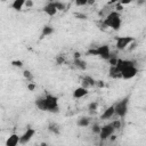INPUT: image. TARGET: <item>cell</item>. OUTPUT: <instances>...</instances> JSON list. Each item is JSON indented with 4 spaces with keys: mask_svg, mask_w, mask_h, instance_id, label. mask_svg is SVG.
I'll use <instances>...</instances> for the list:
<instances>
[{
    "mask_svg": "<svg viewBox=\"0 0 146 146\" xmlns=\"http://www.w3.org/2000/svg\"><path fill=\"white\" fill-rule=\"evenodd\" d=\"M91 131H92L94 133H99V131H100V125H99L98 123H94V124L91 125Z\"/></svg>",
    "mask_w": 146,
    "mask_h": 146,
    "instance_id": "23",
    "label": "cell"
},
{
    "mask_svg": "<svg viewBox=\"0 0 146 146\" xmlns=\"http://www.w3.org/2000/svg\"><path fill=\"white\" fill-rule=\"evenodd\" d=\"M27 89H29L30 91H33V90L35 89V84H34L33 82H29V83H27Z\"/></svg>",
    "mask_w": 146,
    "mask_h": 146,
    "instance_id": "27",
    "label": "cell"
},
{
    "mask_svg": "<svg viewBox=\"0 0 146 146\" xmlns=\"http://www.w3.org/2000/svg\"><path fill=\"white\" fill-rule=\"evenodd\" d=\"M40 146H48V145H47L46 143H41V145H40Z\"/></svg>",
    "mask_w": 146,
    "mask_h": 146,
    "instance_id": "35",
    "label": "cell"
},
{
    "mask_svg": "<svg viewBox=\"0 0 146 146\" xmlns=\"http://www.w3.org/2000/svg\"><path fill=\"white\" fill-rule=\"evenodd\" d=\"M23 75H24V78L27 80V82H32V81H33V74L31 73V71L25 70V71L23 72Z\"/></svg>",
    "mask_w": 146,
    "mask_h": 146,
    "instance_id": "20",
    "label": "cell"
},
{
    "mask_svg": "<svg viewBox=\"0 0 146 146\" xmlns=\"http://www.w3.org/2000/svg\"><path fill=\"white\" fill-rule=\"evenodd\" d=\"M24 6H25V7H27V8H31V7L33 6V1H31V0H27V1H25Z\"/></svg>",
    "mask_w": 146,
    "mask_h": 146,
    "instance_id": "29",
    "label": "cell"
},
{
    "mask_svg": "<svg viewBox=\"0 0 146 146\" xmlns=\"http://www.w3.org/2000/svg\"><path fill=\"white\" fill-rule=\"evenodd\" d=\"M114 115H115V114H114V106L112 105V106L107 107V108L102 113L100 119H102V120H110V119H112Z\"/></svg>",
    "mask_w": 146,
    "mask_h": 146,
    "instance_id": "12",
    "label": "cell"
},
{
    "mask_svg": "<svg viewBox=\"0 0 146 146\" xmlns=\"http://www.w3.org/2000/svg\"><path fill=\"white\" fill-rule=\"evenodd\" d=\"M123 9V6L120 3V2H116V6H115V11H120V10H122Z\"/></svg>",
    "mask_w": 146,
    "mask_h": 146,
    "instance_id": "28",
    "label": "cell"
},
{
    "mask_svg": "<svg viewBox=\"0 0 146 146\" xmlns=\"http://www.w3.org/2000/svg\"><path fill=\"white\" fill-rule=\"evenodd\" d=\"M119 2H120V3L122 5V6H123V5H127V3H130L131 1H130V0H123V1H119Z\"/></svg>",
    "mask_w": 146,
    "mask_h": 146,
    "instance_id": "31",
    "label": "cell"
},
{
    "mask_svg": "<svg viewBox=\"0 0 146 146\" xmlns=\"http://www.w3.org/2000/svg\"><path fill=\"white\" fill-rule=\"evenodd\" d=\"M73 65H74L76 68L82 70V71H84V70L87 68V62H86V60H83L82 58L74 59V60H73Z\"/></svg>",
    "mask_w": 146,
    "mask_h": 146,
    "instance_id": "15",
    "label": "cell"
},
{
    "mask_svg": "<svg viewBox=\"0 0 146 146\" xmlns=\"http://www.w3.org/2000/svg\"><path fill=\"white\" fill-rule=\"evenodd\" d=\"M34 133H35V130H34V129L27 128V130H26L22 136H19V144H22V145L27 144V143L33 138Z\"/></svg>",
    "mask_w": 146,
    "mask_h": 146,
    "instance_id": "8",
    "label": "cell"
},
{
    "mask_svg": "<svg viewBox=\"0 0 146 146\" xmlns=\"http://www.w3.org/2000/svg\"><path fill=\"white\" fill-rule=\"evenodd\" d=\"M114 128L112 127V124L111 123H108V124H105V125H103V127H100V131H99V137H100V139L102 140H105V139H108L111 136H113V133H114Z\"/></svg>",
    "mask_w": 146,
    "mask_h": 146,
    "instance_id": "7",
    "label": "cell"
},
{
    "mask_svg": "<svg viewBox=\"0 0 146 146\" xmlns=\"http://www.w3.org/2000/svg\"><path fill=\"white\" fill-rule=\"evenodd\" d=\"M64 62H65V58H64L63 56H60V55H59V56H57V57H56V63H57L58 65L63 64Z\"/></svg>",
    "mask_w": 146,
    "mask_h": 146,
    "instance_id": "26",
    "label": "cell"
},
{
    "mask_svg": "<svg viewBox=\"0 0 146 146\" xmlns=\"http://www.w3.org/2000/svg\"><path fill=\"white\" fill-rule=\"evenodd\" d=\"M114 106V114L117 115L119 117H124L125 114L128 113V106H129V98L125 97L121 100H119Z\"/></svg>",
    "mask_w": 146,
    "mask_h": 146,
    "instance_id": "4",
    "label": "cell"
},
{
    "mask_svg": "<svg viewBox=\"0 0 146 146\" xmlns=\"http://www.w3.org/2000/svg\"><path fill=\"white\" fill-rule=\"evenodd\" d=\"M43 11H44L48 16H55L58 10H57V8H56V6H55V2H54V1H49V2H47V3L44 5Z\"/></svg>",
    "mask_w": 146,
    "mask_h": 146,
    "instance_id": "9",
    "label": "cell"
},
{
    "mask_svg": "<svg viewBox=\"0 0 146 146\" xmlns=\"http://www.w3.org/2000/svg\"><path fill=\"white\" fill-rule=\"evenodd\" d=\"M111 124H112V127L114 128V130H117V129H120V128H121V122H120V120L112 121V122H111Z\"/></svg>",
    "mask_w": 146,
    "mask_h": 146,
    "instance_id": "25",
    "label": "cell"
},
{
    "mask_svg": "<svg viewBox=\"0 0 146 146\" xmlns=\"http://www.w3.org/2000/svg\"><path fill=\"white\" fill-rule=\"evenodd\" d=\"M96 84L98 87H104V81H96Z\"/></svg>",
    "mask_w": 146,
    "mask_h": 146,
    "instance_id": "33",
    "label": "cell"
},
{
    "mask_svg": "<svg viewBox=\"0 0 146 146\" xmlns=\"http://www.w3.org/2000/svg\"><path fill=\"white\" fill-rule=\"evenodd\" d=\"M104 25L106 27H111L112 30L114 31H119L120 27H121V24H122V19H121V16L117 11L113 10L111 13H108L105 18H104Z\"/></svg>",
    "mask_w": 146,
    "mask_h": 146,
    "instance_id": "2",
    "label": "cell"
},
{
    "mask_svg": "<svg viewBox=\"0 0 146 146\" xmlns=\"http://www.w3.org/2000/svg\"><path fill=\"white\" fill-rule=\"evenodd\" d=\"M97 108H98V103H96V102L90 103V104H89V106H88V110L90 111V113L96 112V110H97Z\"/></svg>",
    "mask_w": 146,
    "mask_h": 146,
    "instance_id": "21",
    "label": "cell"
},
{
    "mask_svg": "<svg viewBox=\"0 0 146 146\" xmlns=\"http://www.w3.org/2000/svg\"><path fill=\"white\" fill-rule=\"evenodd\" d=\"M110 75H111L112 78H114V79H116V78H121L120 71H119L115 66H111V68H110Z\"/></svg>",
    "mask_w": 146,
    "mask_h": 146,
    "instance_id": "19",
    "label": "cell"
},
{
    "mask_svg": "<svg viewBox=\"0 0 146 146\" xmlns=\"http://www.w3.org/2000/svg\"><path fill=\"white\" fill-rule=\"evenodd\" d=\"M133 41H135V39L132 36H117L116 38V43H115L116 49L123 50L128 46H130V43L133 42Z\"/></svg>",
    "mask_w": 146,
    "mask_h": 146,
    "instance_id": "6",
    "label": "cell"
},
{
    "mask_svg": "<svg viewBox=\"0 0 146 146\" xmlns=\"http://www.w3.org/2000/svg\"><path fill=\"white\" fill-rule=\"evenodd\" d=\"M76 16L80 17V18H82V19H86V15H83V14H76Z\"/></svg>",
    "mask_w": 146,
    "mask_h": 146,
    "instance_id": "34",
    "label": "cell"
},
{
    "mask_svg": "<svg viewBox=\"0 0 146 146\" xmlns=\"http://www.w3.org/2000/svg\"><path fill=\"white\" fill-rule=\"evenodd\" d=\"M11 65L14 66V67H18V68H21V67H23V62L22 60H19V59H15V60H13L11 62Z\"/></svg>",
    "mask_w": 146,
    "mask_h": 146,
    "instance_id": "22",
    "label": "cell"
},
{
    "mask_svg": "<svg viewBox=\"0 0 146 146\" xmlns=\"http://www.w3.org/2000/svg\"><path fill=\"white\" fill-rule=\"evenodd\" d=\"M94 86H96V80L94 78H91L89 75H86L82 78V86L81 87L88 89V87H94Z\"/></svg>",
    "mask_w": 146,
    "mask_h": 146,
    "instance_id": "13",
    "label": "cell"
},
{
    "mask_svg": "<svg viewBox=\"0 0 146 146\" xmlns=\"http://www.w3.org/2000/svg\"><path fill=\"white\" fill-rule=\"evenodd\" d=\"M88 89L87 88H83V87H78L74 91H73V98L75 99H80V98H83L88 95Z\"/></svg>",
    "mask_w": 146,
    "mask_h": 146,
    "instance_id": "10",
    "label": "cell"
},
{
    "mask_svg": "<svg viewBox=\"0 0 146 146\" xmlns=\"http://www.w3.org/2000/svg\"><path fill=\"white\" fill-rule=\"evenodd\" d=\"M75 5H78V6H86V5H87V0H82V1H75Z\"/></svg>",
    "mask_w": 146,
    "mask_h": 146,
    "instance_id": "30",
    "label": "cell"
},
{
    "mask_svg": "<svg viewBox=\"0 0 146 146\" xmlns=\"http://www.w3.org/2000/svg\"><path fill=\"white\" fill-rule=\"evenodd\" d=\"M35 105L39 110L46 111V112H51V113H57L59 111V105H58V99L57 97L52 95H46L43 97H40L36 99Z\"/></svg>",
    "mask_w": 146,
    "mask_h": 146,
    "instance_id": "1",
    "label": "cell"
},
{
    "mask_svg": "<svg viewBox=\"0 0 146 146\" xmlns=\"http://www.w3.org/2000/svg\"><path fill=\"white\" fill-rule=\"evenodd\" d=\"M18 144H19V136L17 133H11L6 140V146H17Z\"/></svg>",
    "mask_w": 146,
    "mask_h": 146,
    "instance_id": "11",
    "label": "cell"
},
{
    "mask_svg": "<svg viewBox=\"0 0 146 146\" xmlns=\"http://www.w3.org/2000/svg\"><path fill=\"white\" fill-rule=\"evenodd\" d=\"M90 122H91L90 117H88V116H81V117L78 119L76 124H78V127H80V128H84V127H88V125L90 124Z\"/></svg>",
    "mask_w": 146,
    "mask_h": 146,
    "instance_id": "14",
    "label": "cell"
},
{
    "mask_svg": "<svg viewBox=\"0 0 146 146\" xmlns=\"http://www.w3.org/2000/svg\"><path fill=\"white\" fill-rule=\"evenodd\" d=\"M24 3H25L24 0H15L11 3V8L15 10H22V8L24 7Z\"/></svg>",
    "mask_w": 146,
    "mask_h": 146,
    "instance_id": "18",
    "label": "cell"
},
{
    "mask_svg": "<svg viewBox=\"0 0 146 146\" xmlns=\"http://www.w3.org/2000/svg\"><path fill=\"white\" fill-rule=\"evenodd\" d=\"M78 58H81V55H80V52H74V59H78Z\"/></svg>",
    "mask_w": 146,
    "mask_h": 146,
    "instance_id": "32",
    "label": "cell"
},
{
    "mask_svg": "<svg viewBox=\"0 0 146 146\" xmlns=\"http://www.w3.org/2000/svg\"><path fill=\"white\" fill-rule=\"evenodd\" d=\"M52 33H54V29L51 26H49V25H46V26L42 27V32H41V36L40 38L42 39L44 36H48V35L52 34Z\"/></svg>",
    "mask_w": 146,
    "mask_h": 146,
    "instance_id": "16",
    "label": "cell"
},
{
    "mask_svg": "<svg viewBox=\"0 0 146 146\" xmlns=\"http://www.w3.org/2000/svg\"><path fill=\"white\" fill-rule=\"evenodd\" d=\"M87 55H92V56H100L103 59L108 60L111 58V49L107 44H103V46H98L97 48L94 49H89L87 51Z\"/></svg>",
    "mask_w": 146,
    "mask_h": 146,
    "instance_id": "3",
    "label": "cell"
},
{
    "mask_svg": "<svg viewBox=\"0 0 146 146\" xmlns=\"http://www.w3.org/2000/svg\"><path fill=\"white\" fill-rule=\"evenodd\" d=\"M138 73V70L136 68L135 65H127L124 67H122L120 70V74H121V78L125 79V80H129V79H132L137 75Z\"/></svg>",
    "mask_w": 146,
    "mask_h": 146,
    "instance_id": "5",
    "label": "cell"
},
{
    "mask_svg": "<svg viewBox=\"0 0 146 146\" xmlns=\"http://www.w3.org/2000/svg\"><path fill=\"white\" fill-rule=\"evenodd\" d=\"M55 6L57 8V10H64L65 9V3L64 2H59V1H54Z\"/></svg>",
    "mask_w": 146,
    "mask_h": 146,
    "instance_id": "24",
    "label": "cell"
},
{
    "mask_svg": "<svg viewBox=\"0 0 146 146\" xmlns=\"http://www.w3.org/2000/svg\"><path fill=\"white\" fill-rule=\"evenodd\" d=\"M48 130H49L50 132L55 133V135H59V132H60L59 125H58L57 123H55V122H51V123L48 124Z\"/></svg>",
    "mask_w": 146,
    "mask_h": 146,
    "instance_id": "17",
    "label": "cell"
}]
</instances>
